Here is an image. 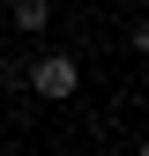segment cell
<instances>
[{
    "label": "cell",
    "instance_id": "6da1fadb",
    "mask_svg": "<svg viewBox=\"0 0 149 156\" xmlns=\"http://www.w3.org/2000/svg\"><path fill=\"white\" fill-rule=\"evenodd\" d=\"M23 89L45 97V104H67V97L82 89V60H74V52H37V60L23 67Z\"/></svg>",
    "mask_w": 149,
    "mask_h": 156
},
{
    "label": "cell",
    "instance_id": "7a4b0ae2",
    "mask_svg": "<svg viewBox=\"0 0 149 156\" xmlns=\"http://www.w3.org/2000/svg\"><path fill=\"white\" fill-rule=\"evenodd\" d=\"M0 15H8V30H23V37H45L52 30V0H8Z\"/></svg>",
    "mask_w": 149,
    "mask_h": 156
},
{
    "label": "cell",
    "instance_id": "3957f363",
    "mask_svg": "<svg viewBox=\"0 0 149 156\" xmlns=\"http://www.w3.org/2000/svg\"><path fill=\"white\" fill-rule=\"evenodd\" d=\"M23 67H30V60H15V52H0V89H8V97L23 89Z\"/></svg>",
    "mask_w": 149,
    "mask_h": 156
},
{
    "label": "cell",
    "instance_id": "277c9868",
    "mask_svg": "<svg viewBox=\"0 0 149 156\" xmlns=\"http://www.w3.org/2000/svg\"><path fill=\"white\" fill-rule=\"evenodd\" d=\"M127 45H134V52H142V60H149V15H142V23H134V30H127Z\"/></svg>",
    "mask_w": 149,
    "mask_h": 156
},
{
    "label": "cell",
    "instance_id": "5b68a950",
    "mask_svg": "<svg viewBox=\"0 0 149 156\" xmlns=\"http://www.w3.org/2000/svg\"><path fill=\"white\" fill-rule=\"evenodd\" d=\"M134 156H149V134H142V149H134Z\"/></svg>",
    "mask_w": 149,
    "mask_h": 156
},
{
    "label": "cell",
    "instance_id": "8992f818",
    "mask_svg": "<svg viewBox=\"0 0 149 156\" xmlns=\"http://www.w3.org/2000/svg\"><path fill=\"white\" fill-rule=\"evenodd\" d=\"M0 37H8V15H0Z\"/></svg>",
    "mask_w": 149,
    "mask_h": 156
}]
</instances>
